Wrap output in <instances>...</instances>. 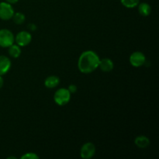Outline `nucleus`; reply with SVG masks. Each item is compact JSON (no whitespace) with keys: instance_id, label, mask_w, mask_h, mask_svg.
Masks as SVG:
<instances>
[{"instance_id":"obj_1","label":"nucleus","mask_w":159,"mask_h":159,"mask_svg":"<svg viewBox=\"0 0 159 159\" xmlns=\"http://www.w3.org/2000/svg\"><path fill=\"white\" fill-rule=\"evenodd\" d=\"M99 57L96 52L93 51H86L82 53L78 61L79 71L84 74L93 72L99 67Z\"/></svg>"},{"instance_id":"obj_2","label":"nucleus","mask_w":159,"mask_h":159,"mask_svg":"<svg viewBox=\"0 0 159 159\" xmlns=\"http://www.w3.org/2000/svg\"><path fill=\"white\" fill-rule=\"evenodd\" d=\"M54 99L58 106H65L71 99V93L67 89H59L54 93Z\"/></svg>"},{"instance_id":"obj_3","label":"nucleus","mask_w":159,"mask_h":159,"mask_svg":"<svg viewBox=\"0 0 159 159\" xmlns=\"http://www.w3.org/2000/svg\"><path fill=\"white\" fill-rule=\"evenodd\" d=\"M15 37L13 34L7 29L0 30V46L2 48H9L13 44Z\"/></svg>"},{"instance_id":"obj_4","label":"nucleus","mask_w":159,"mask_h":159,"mask_svg":"<svg viewBox=\"0 0 159 159\" xmlns=\"http://www.w3.org/2000/svg\"><path fill=\"white\" fill-rule=\"evenodd\" d=\"M14 10L11 4L8 2H0V19L3 20H9L12 18Z\"/></svg>"},{"instance_id":"obj_5","label":"nucleus","mask_w":159,"mask_h":159,"mask_svg":"<svg viewBox=\"0 0 159 159\" xmlns=\"http://www.w3.org/2000/svg\"><path fill=\"white\" fill-rule=\"evenodd\" d=\"M96 154V146L93 143H85L81 148L80 155L81 157L84 159L92 158Z\"/></svg>"},{"instance_id":"obj_6","label":"nucleus","mask_w":159,"mask_h":159,"mask_svg":"<svg viewBox=\"0 0 159 159\" xmlns=\"http://www.w3.org/2000/svg\"><path fill=\"white\" fill-rule=\"evenodd\" d=\"M146 62V57L141 51H135L130 57V63L135 68L142 66Z\"/></svg>"},{"instance_id":"obj_7","label":"nucleus","mask_w":159,"mask_h":159,"mask_svg":"<svg viewBox=\"0 0 159 159\" xmlns=\"http://www.w3.org/2000/svg\"><path fill=\"white\" fill-rule=\"evenodd\" d=\"M32 40L31 34L27 31H21L18 33L15 37V41L20 47H25L29 44Z\"/></svg>"},{"instance_id":"obj_8","label":"nucleus","mask_w":159,"mask_h":159,"mask_svg":"<svg viewBox=\"0 0 159 159\" xmlns=\"http://www.w3.org/2000/svg\"><path fill=\"white\" fill-rule=\"evenodd\" d=\"M11 68V61L6 56H0V75L6 74Z\"/></svg>"},{"instance_id":"obj_9","label":"nucleus","mask_w":159,"mask_h":159,"mask_svg":"<svg viewBox=\"0 0 159 159\" xmlns=\"http://www.w3.org/2000/svg\"><path fill=\"white\" fill-rule=\"evenodd\" d=\"M113 62L110 58H103L102 60H99V67L102 71L105 72H110L113 69Z\"/></svg>"},{"instance_id":"obj_10","label":"nucleus","mask_w":159,"mask_h":159,"mask_svg":"<svg viewBox=\"0 0 159 159\" xmlns=\"http://www.w3.org/2000/svg\"><path fill=\"white\" fill-rule=\"evenodd\" d=\"M60 83V79L57 76L51 75L47 78L44 81V85L48 89H54Z\"/></svg>"},{"instance_id":"obj_11","label":"nucleus","mask_w":159,"mask_h":159,"mask_svg":"<svg viewBox=\"0 0 159 159\" xmlns=\"http://www.w3.org/2000/svg\"><path fill=\"white\" fill-rule=\"evenodd\" d=\"M134 143L139 148H147L150 145V140L145 136H138L135 138Z\"/></svg>"},{"instance_id":"obj_12","label":"nucleus","mask_w":159,"mask_h":159,"mask_svg":"<svg viewBox=\"0 0 159 159\" xmlns=\"http://www.w3.org/2000/svg\"><path fill=\"white\" fill-rule=\"evenodd\" d=\"M138 12L143 16H148L151 14L152 12V8L148 3L143 2L141 4H138Z\"/></svg>"},{"instance_id":"obj_13","label":"nucleus","mask_w":159,"mask_h":159,"mask_svg":"<svg viewBox=\"0 0 159 159\" xmlns=\"http://www.w3.org/2000/svg\"><path fill=\"white\" fill-rule=\"evenodd\" d=\"M9 54L11 57L16 58L21 54V48L19 45L12 44L9 47Z\"/></svg>"},{"instance_id":"obj_14","label":"nucleus","mask_w":159,"mask_h":159,"mask_svg":"<svg viewBox=\"0 0 159 159\" xmlns=\"http://www.w3.org/2000/svg\"><path fill=\"white\" fill-rule=\"evenodd\" d=\"M12 19H13V21L16 24L20 25L22 23H24L25 20V15L24 14L21 13V12H16V13L13 14V16H12Z\"/></svg>"},{"instance_id":"obj_15","label":"nucleus","mask_w":159,"mask_h":159,"mask_svg":"<svg viewBox=\"0 0 159 159\" xmlns=\"http://www.w3.org/2000/svg\"><path fill=\"white\" fill-rule=\"evenodd\" d=\"M120 2L127 8H134L140 3V0H120Z\"/></svg>"},{"instance_id":"obj_16","label":"nucleus","mask_w":159,"mask_h":159,"mask_svg":"<svg viewBox=\"0 0 159 159\" xmlns=\"http://www.w3.org/2000/svg\"><path fill=\"white\" fill-rule=\"evenodd\" d=\"M21 159H39V156L35 153L33 152H29V153H26L25 155H22L20 157Z\"/></svg>"},{"instance_id":"obj_17","label":"nucleus","mask_w":159,"mask_h":159,"mask_svg":"<svg viewBox=\"0 0 159 159\" xmlns=\"http://www.w3.org/2000/svg\"><path fill=\"white\" fill-rule=\"evenodd\" d=\"M68 89L71 93H76V91H77L78 88L75 85H70Z\"/></svg>"},{"instance_id":"obj_18","label":"nucleus","mask_w":159,"mask_h":159,"mask_svg":"<svg viewBox=\"0 0 159 159\" xmlns=\"http://www.w3.org/2000/svg\"><path fill=\"white\" fill-rule=\"evenodd\" d=\"M28 27H29L30 29L33 31H34L37 30V26H36L35 24H34V23H30V24L28 25Z\"/></svg>"},{"instance_id":"obj_19","label":"nucleus","mask_w":159,"mask_h":159,"mask_svg":"<svg viewBox=\"0 0 159 159\" xmlns=\"http://www.w3.org/2000/svg\"><path fill=\"white\" fill-rule=\"evenodd\" d=\"M19 0H6V2L9 4H14V3H16Z\"/></svg>"},{"instance_id":"obj_20","label":"nucleus","mask_w":159,"mask_h":159,"mask_svg":"<svg viewBox=\"0 0 159 159\" xmlns=\"http://www.w3.org/2000/svg\"><path fill=\"white\" fill-rule=\"evenodd\" d=\"M3 84H4V80L2 78V75H0V89L3 86Z\"/></svg>"},{"instance_id":"obj_21","label":"nucleus","mask_w":159,"mask_h":159,"mask_svg":"<svg viewBox=\"0 0 159 159\" xmlns=\"http://www.w3.org/2000/svg\"><path fill=\"white\" fill-rule=\"evenodd\" d=\"M8 159H10V158H13V159H16V157H8L7 158Z\"/></svg>"}]
</instances>
